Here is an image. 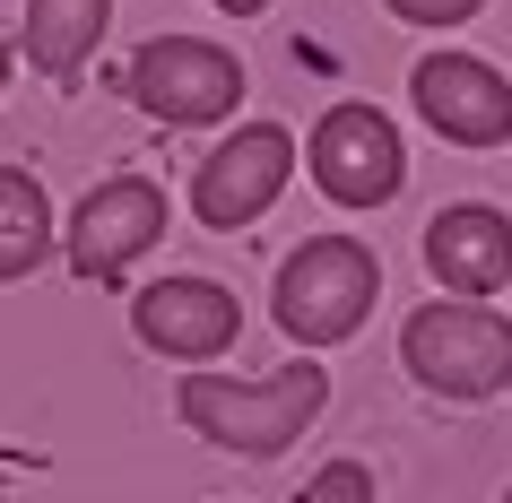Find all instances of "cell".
Instances as JSON below:
<instances>
[{
  "mask_svg": "<svg viewBox=\"0 0 512 503\" xmlns=\"http://www.w3.org/2000/svg\"><path fill=\"white\" fill-rule=\"evenodd\" d=\"M174 408H183V425L200 443L243 451V460H278L330 408V373L313 356L304 365H278V373H252V382H235V373H183Z\"/></svg>",
  "mask_w": 512,
  "mask_h": 503,
  "instance_id": "obj_1",
  "label": "cell"
},
{
  "mask_svg": "<svg viewBox=\"0 0 512 503\" xmlns=\"http://www.w3.org/2000/svg\"><path fill=\"white\" fill-rule=\"evenodd\" d=\"M400 365L417 391L434 399H495L512 391V321L495 313V304H417V313L400 321Z\"/></svg>",
  "mask_w": 512,
  "mask_h": 503,
  "instance_id": "obj_2",
  "label": "cell"
},
{
  "mask_svg": "<svg viewBox=\"0 0 512 503\" xmlns=\"http://www.w3.org/2000/svg\"><path fill=\"white\" fill-rule=\"evenodd\" d=\"M374 295H382V261L365 243L356 235H313L278 269V330L296 347H339V339L365 330Z\"/></svg>",
  "mask_w": 512,
  "mask_h": 503,
  "instance_id": "obj_3",
  "label": "cell"
},
{
  "mask_svg": "<svg viewBox=\"0 0 512 503\" xmlns=\"http://www.w3.org/2000/svg\"><path fill=\"white\" fill-rule=\"evenodd\" d=\"M131 96L157 122H226L243 96V61L226 53V44H209V35H148L131 53Z\"/></svg>",
  "mask_w": 512,
  "mask_h": 503,
  "instance_id": "obj_4",
  "label": "cell"
},
{
  "mask_svg": "<svg viewBox=\"0 0 512 503\" xmlns=\"http://www.w3.org/2000/svg\"><path fill=\"white\" fill-rule=\"evenodd\" d=\"M313 183H322V200H339V209H382V200H400L408 148H400V131H391V113L330 105L322 131H313Z\"/></svg>",
  "mask_w": 512,
  "mask_h": 503,
  "instance_id": "obj_5",
  "label": "cell"
},
{
  "mask_svg": "<svg viewBox=\"0 0 512 503\" xmlns=\"http://www.w3.org/2000/svg\"><path fill=\"white\" fill-rule=\"evenodd\" d=\"M287 174H296V139L278 131V122H243L226 148L200 157V174H191V209H200V226L235 235V226H252V217L287 191Z\"/></svg>",
  "mask_w": 512,
  "mask_h": 503,
  "instance_id": "obj_6",
  "label": "cell"
},
{
  "mask_svg": "<svg viewBox=\"0 0 512 503\" xmlns=\"http://www.w3.org/2000/svg\"><path fill=\"white\" fill-rule=\"evenodd\" d=\"M157 235H165V191L148 183V174H113V183H96L79 200L61 252H70V269H79L87 287H113V278H122Z\"/></svg>",
  "mask_w": 512,
  "mask_h": 503,
  "instance_id": "obj_7",
  "label": "cell"
},
{
  "mask_svg": "<svg viewBox=\"0 0 512 503\" xmlns=\"http://www.w3.org/2000/svg\"><path fill=\"white\" fill-rule=\"evenodd\" d=\"M408 96L434 122V139H452V148H504L512 139V79L478 53H426Z\"/></svg>",
  "mask_w": 512,
  "mask_h": 503,
  "instance_id": "obj_8",
  "label": "cell"
},
{
  "mask_svg": "<svg viewBox=\"0 0 512 503\" xmlns=\"http://www.w3.org/2000/svg\"><path fill=\"white\" fill-rule=\"evenodd\" d=\"M131 330L139 347H157L174 365H217L243 339V304L217 278H157V287L131 295Z\"/></svg>",
  "mask_w": 512,
  "mask_h": 503,
  "instance_id": "obj_9",
  "label": "cell"
},
{
  "mask_svg": "<svg viewBox=\"0 0 512 503\" xmlns=\"http://www.w3.org/2000/svg\"><path fill=\"white\" fill-rule=\"evenodd\" d=\"M426 269H434V287L460 295V304L504 295V287H512V217L486 209V200L434 209V217H426Z\"/></svg>",
  "mask_w": 512,
  "mask_h": 503,
  "instance_id": "obj_10",
  "label": "cell"
},
{
  "mask_svg": "<svg viewBox=\"0 0 512 503\" xmlns=\"http://www.w3.org/2000/svg\"><path fill=\"white\" fill-rule=\"evenodd\" d=\"M105 27H113V0H27V61L70 87L87 53L105 44Z\"/></svg>",
  "mask_w": 512,
  "mask_h": 503,
  "instance_id": "obj_11",
  "label": "cell"
},
{
  "mask_svg": "<svg viewBox=\"0 0 512 503\" xmlns=\"http://www.w3.org/2000/svg\"><path fill=\"white\" fill-rule=\"evenodd\" d=\"M44 261H53V200H44L35 174L0 165V287L44 269Z\"/></svg>",
  "mask_w": 512,
  "mask_h": 503,
  "instance_id": "obj_12",
  "label": "cell"
},
{
  "mask_svg": "<svg viewBox=\"0 0 512 503\" xmlns=\"http://www.w3.org/2000/svg\"><path fill=\"white\" fill-rule=\"evenodd\" d=\"M304 503H374V469H365V460H330V469L304 486Z\"/></svg>",
  "mask_w": 512,
  "mask_h": 503,
  "instance_id": "obj_13",
  "label": "cell"
},
{
  "mask_svg": "<svg viewBox=\"0 0 512 503\" xmlns=\"http://www.w3.org/2000/svg\"><path fill=\"white\" fill-rule=\"evenodd\" d=\"M391 18H408V27H469L486 0H382Z\"/></svg>",
  "mask_w": 512,
  "mask_h": 503,
  "instance_id": "obj_14",
  "label": "cell"
},
{
  "mask_svg": "<svg viewBox=\"0 0 512 503\" xmlns=\"http://www.w3.org/2000/svg\"><path fill=\"white\" fill-rule=\"evenodd\" d=\"M209 9H226V18H261L270 0H209Z\"/></svg>",
  "mask_w": 512,
  "mask_h": 503,
  "instance_id": "obj_15",
  "label": "cell"
},
{
  "mask_svg": "<svg viewBox=\"0 0 512 503\" xmlns=\"http://www.w3.org/2000/svg\"><path fill=\"white\" fill-rule=\"evenodd\" d=\"M0 87H9V44H0Z\"/></svg>",
  "mask_w": 512,
  "mask_h": 503,
  "instance_id": "obj_16",
  "label": "cell"
},
{
  "mask_svg": "<svg viewBox=\"0 0 512 503\" xmlns=\"http://www.w3.org/2000/svg\"><path fill=\"white\" fill-rule=\"evenodd\" d=\"M0 486H9V451H0Z\"/></svg>",
  "mask_w": 512,
  "mask_h": 503,
  "instance_id": "obj_17",
  "label": "cell"
},
{
  "mask_svg": "<svg viewBox=\"0 0 512 503\" xmlns=\"http://www.w3.org/2000/svg\"><path fill=\"white\" fill-rule=\"evenodd\" d=\"M504 503H512V495H504Z\"/></svg>",
  "mask_w": 512,
  "mask_h": 503,
  "instance_id": "obj_18",
  "label": "cell"
}]
</instances>
